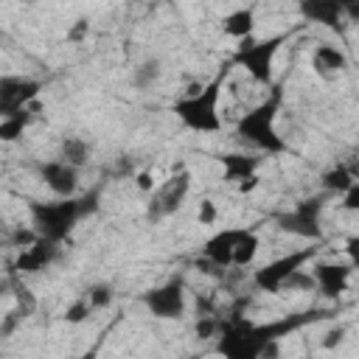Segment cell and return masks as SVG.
I'll return each instance as SVG.
<instances>
[{
  "label": "cell",
  "instance_id": "6da1fadb",
  "mask_svg": "<svg viewBox=\"0 0 359 359\" xmlns=\"http://www.w3.org/2000/svg\"><path fill=\"white\" fill-rule=\"evenodd\" d=\"M320 317H331V311H303V314H289V317L255 325V323L244 320L238 311H233L219 325V353L224 359H264L269 345H275L280 337H286Z\"/></svg>",
  "mask_w": 359,
  "mask_h": 359
},
{
  "label": "cell",
  "instance_id": "7a4b0ae2",
  "mask_svg": "<svg viewBox=\"0 0 359 359\" xmlns=\"http://www.w3.org/2000/svg\"><path fill=\"white\" fill-rule=\"evenodd\" d=\"M95 210H98V194H81V196L53 199V202H28L31 230L36 233V238H45L59 247L67 241L76 224Z\"/></svg>",
  "mask_w": 359,
  "mask_h": 359
},
{
  "label": "cell",
  "instance_id": "3957f363",
  "mask_svg": "<svg viewBox=\"0 0 359 359\" xmlns=\"http://www.w3.org/2000/svg\"><path fill=\"white\" fill-rule=\"evenodd\" d=\"M227 76H230V65L222 67L208 84H202L196 93L191 95H182L174 101L171 112L180 118V123L191 132H219L222 129V115H219V101H222V90L227 84Z\"/></svg>",
  "mask_w": 359,
  "mask_h": 359
},
{
  "label": "cell",
  "instance_id": "277c9868",
  "mask_svg": "<svg viewBox=\"0 0 359 359\" xmlns=\"http://www.w3.org/2000/svg\"><path fill=\"white\" fill-rule=\"evenodd\" d=\"M280 101H283L280 87H272V95L266 101H261L258 107H252L250 112H244L241 121L236 123V135L247 146H252L258 154H272L275 157V154H283L289 149L283 135L275 129Z\"/></svg>",
  "mask_w": 359,
  "mask_h": 359
},
{
  "label": "cell",
  "instance_id": "5b68a950",
  "mask_svg": "<svg viewBox=\"0 0 359 359\" xmlns=\"http://www.w3.org/2000/svg\"><path fill=\"white\" fill-rule=\"evenodd\" d=\"M286 39H289V34H275V36H266V39L247 36L238 45V53H236L233 65L244 67L247 76L255 84H272V65H275V56H278V50Z\"/></svg>",
  "mask_w": 359,
  "mask_h": 359
},
{
  "label": "cell",
  "instance_id": "8992f818",
  "mask_svg": "<svg viewBox=\"0 0 359 359\" xmlns=\"http://www.w3.org/2000/svg\"><path fill=\"white\" fill-rule=\"evenodd\" d=\"M325 199L328 194H317V196H306L300 199L292 210L280 213L275 222L283 233H292L297 238H306V241H323V224H320V216L325 210Z\"/></svg>",
  "mask_w": 359,
  "mask_h": 359
},
{
  "label": "cell",
  "instance_id": "52a82bcc",
  "mask_svg": "<svg viewBox=\"0 0 359 359\" xmlns=\"http://www.w3.org/2000/svg\"><path fill=\"white\" fill-rule=\"evenodd\" d=\"M314 255H317V247H314V244H311V247H303V250H292V252H286V255H280V258L264 264L261 269H255V272H252V286H255L258 292L278 294L280 286H283V280H286L289 275H294L297 269H303Z\"/></svg>",
  "mask_w": 359,
  "mask_h": 359
},
{
  "label": "cell",
  "instance_id": "ba28073f",
  "mask_svg": "<svg viewBox=\"0 0 359 359\" xmlns=\"http://www.w3.org/2000/svg\"><path fill=\"white\" fill-rule=\"evenodd\" d=\"M188 194H191V174L182 165H177V171L168 180L157 182L154 194L149 196V219H165L177 213L188 199Z\"/></svg>",
  "mask_w": 359,
  "mask_h": 359
},
{
  "label": "cell",
  "instance_id": "9c48e42d",
  "mask_svg": "<svg viewBox=\"0 0 359 359\" xmlns=\"http://www.w3.org/2000/svg\"><path fill=\"white\" fill-rule=\"evenodd\" d=\"M143 306L149 309V314H154L157 320H180L188 309V292H185V280L182 278H171L149 292H143Z\"/></svg>",
  "mask_w": 359,
  "mask_h": 359
},
{
  "label": "cell",
  "instance_id": "30bf717a",
  "mask_svg": "<svg viewBox=\"0 0 359 359\" xmlns=\"http://www.w3.org/2000/svg\"><path fill=\"white\" fill-rule=\"evenodd\" d=\"M42 84L28 76H0V118L31 109Z\"/></svg>",
  "mask_w": 359,
  "mask_h": 359
},
{
  "label": "cell",
  "instance_id": "8fae6325",
  "mask_svg": "<svg viewBox=\"0 0 359 359\" xmlns=\"http://www.w3.org/2000/svg\"><path fill=\"white\" fill-rule=\"evenodd\" d=\"M311 278H314V289L323 294V297H331L337 300L348 283H351V272H353V264H337V261H323V264H314L311 269Z\"/></svg>",
  "mask_w": 359,
  "mask_h": 359
},
{
  "label": "cell",
  "instance_id": "7c38bea8",
  "mask_svg": "<svg viewBox=\"0 0 359 359\" xmlns=\"http://www.w3.org/2000/svg\"><path fill=\"white\" fill-rule=\"evenodd\" d=\"M39 177H42V182H45L59 199L79 196V168L62 163L59 157L39 163Z\"/></svg>",
  "mask_w": 359,
  "mask_h": 359
},
{
  "label": "cell",
  "instance_id": "4fadbf2b",
  "mask_svg": "<svg viewBox=\"0 0 359 359\" xmlns=\"http://www.w3.org/2000/svg\"><path fill=\"white\" fill-rule=\"evenodd\" d=\"M241 230L244 227H224L216 236H210L205 241V247H202V258L210 266H216L219 272H227L230 264H233V250H236V241H238Z\"/></svg>",
  "mask_w": 359,
  "mask_h": 359
},
{
  "label": "cell",
  "instance_id": "5bb4252c",
  "mask_svg": "<svg viewBox=\"0 0 359 359\" xmlns=\"http://www.w3.org/2000/svg\"><path fill=\"white\" fill-rule=\"evenodd\" d=\"M56 258H59V244H50V241H45V238H36L31 247L20 250V255H17V261H14V269L31 275V272H39V269L50 266Z\"/></svg>",
  "mask_w": 359,
  "mask_h": 359
},
{
  "label": "cell",
  "instance_id": "9a60e30c",
  "mask_svg": "<svg viewBox=\"0 0 359 359\" xmlns=\"http://www.w3.org/2000/svg\"><path fill=\"white\" fill-rule=\"evenodd\" d=\"M311 67H314L317 76L334 79V76H339V73L348 67V53H345L339 45L323 42V45H317L314 53H311Z\"/></svg>",
  "mask_w": 359,
  "mask_h": 359
},
{
  "label": "cell",
  "instance_id": "2e32d148",
  "mask_svg": "<svg viewBox=\"0 0 359 359\" xmlns=\"http://www.w3.org/2000/svg\"><path fill=\"white\" fill-rule=\"evenodd\" d=\"M297 8L306 17V22H323L331 28H337L345 14V6H339L334 0H309V3H300Z\"/></svg>",
  "mask_w": 359,
  "mask_h": 359
},
{
  "label": "cell",
  "instance_id": "e0dca14e",
  "mask_svg": "<svg viewBox=\"0 0 359 359\" xmlns=\"http://www.w3.org/2000/svg\"><path fill=\"white\" fill-rule=\"evenodd\" d=\"M258 163H261V157H255V154H244V151L224 154V157H222L224 180H230V182H241V180H247V177H255Z\"/></svg>",
  "mask_w": 359,
  "mask_h": 359
},
{
  "label": "cell",
  "instance_id": "ac0fdd59",
  "mask_svg": "<svg viewBox=\"0 0 359 359\" xmlns=\"http://www.w3.org/2000/svg\"><path fill=\"white\" fill-rule=\"evenodd\" d=\"M222 28H224L227 36H233V39H238V42L247 39V36H252V31H255V8L247 6V8L230 11V14L224 17Z\"/></svg>",
  "mask_w": 359,
  "mask_h": 359
},
{
  "label": "cell",
  "instance_id": "d6986e66",
  "mask_svg": "<svg viewBox=\"0 0 359 359\" xmlns=\"http://www.w3.org/2000/svg\"><path fill=\"white\" fill-rule=\"evenodd\" d=\"M320 185H323V194H328V196H342L351 185H356V174H353V168H348V165H334V168H328V171H323L320 174Z\"/></svg>",
  "mask_w": 359,
  "mask_h": 359
},
{
  "label": "cell",
  "instance_id": "ffe728a7",
  "mask_svg": "<svg viewBox=\"0 0 359 359\" xmlns=\"http://www.w3.org/2000/svg\"><path fill=\"white\" fill-rule=\"evenodd\" d=\"M258 247H261V238H258V233L255 230H241V236H238V241H236V250H233V264H230V269H244V266H250L252 261H255V255H258Z\"/></svg>",
  "mask_w": 359,
  "mask_h": 359
},
{
  "label": "cell",
  "instance_id": "44dd1931",
  "mask_svg": "<svg viewBox=\"0 0 359 359\" xmlns=\"http://www.w3.org/2000/svg\"><path fill=\"white\" fill-rule=\"evenodd\" d=\"M59 160L73 165V168H81L87 160H90V143L84 137H76V135H67L59 146Z\"/></svg>",
  "mask_w": 359,
  "mask_h": 359
},
{
  "label": "cell",
  "instance_id": "7402d4cb",
  "mask_svg": "<svg viewBox=\"0 0 359 359\" xmlns=\"http://www.w3.org/2000/svg\"><path fill=\"white\" fill-rule=\"evenodd\" d=\"M31 118H34V112H28V109H22L17 115H8V118H0V140L3 143H14L25 132V126L31 123Z\"/></svg>",
  "mask_w": 359,
  "mask_h": 359
},
{
  "label": "cell",
  "instance_id": "603a6c76",
  "mask_svg": "<svg viewBox=\"0 0 359 359\" xmlns=\"http://www.w3.org/2000/svg\"><path fill=\"white\" fill-rule=\"evenodd\" d=\"M112 297H115V292H112L109 283H95V286H90L87 294H84L90 311H95V309H107V306L112 303Z\"/></svg>",
  "mask_w": 359,
  "mask_h": 359
},
{
  "label": "cell",
  "instance_id": "cb8c5ba5",
  "mask_svg": "<svg viewBox=\"0 0 359 359\" xmlns=\"http://www.w3.org/2000/svg\"><path fill=\"white\" fill-rule=\"evenodd\" d=\"M286 289H292V292H314V278H311V272H309L306 266L297 269L294 275H289V278L283 280L280 292H286Z\"/></svg>",
  "mask_w": 359,
  "mask_h": 359
},
{
  "label": "cell",
  "instance_id": "d4e9b609",
  "mask_svg": "<svg viewBox=\"0 0 359 359\" xmlns=\"http://www.w3.org/2000/svg\"><path fill=\"white\" fill-rule=\"evenodd\" d=\"M219 325H222V320H219V317L205 314V317H196L194 334H196L199 339H213V337H219Z\"/></svg>",
  "mask_w": 359,
  "mask_h": 359
},
{
  "label": "cell",
  "instance_id": "484cf974",
  "mask_svg": "<svg viewBox=\"0 0 359 359\" xmlns=\"http://www.w3.org/2000/svg\"><path fill=\"white\" fill-rule=\"evenodd\" d=\"M157 76H160V65H157L154 59H149V62H143L140 67H135L132 81H135L137 87H149V84H151Z\"/></svg>",
  "mask_w": 359,
  "mask_h": 359
},
{
  "label": "cell",
  "instance_id": "4316f807",
  "mask_svg": "<svg viewBox=\"0 0 359 359\" xmlns=\"http://www.w3.org/2000/svg\"><path fill=\"white\" fill-rule=\"evenodd\" d=\"M87 317H90V306H87V300H84V297H79L76 303H70V306H67V311H65V320H67V323H73V325L84 323Z\"/></svg>",
  "mask_w": 359,
  "mask_h": 359
},
{
  "label": "cell",
  "instance_id": "83f0119b",
  "mask_svg": "<svg viewBox=\"0 0 359 359\" xmlns=\"http://www.w3.org/2000/svg\"><path fill=\"white\" fill-rule=\"evenodd\" d=\"M22 320H25V317H22V314H20L17 309L6 311V314H3V320H0V337H3V339H6V337H11V334L17 331V325H20Z\"/></svg>",
  "mask_w": 359,
  "mask_h": 359
},
{
  "label": "cell",
  "instance_id": "f1b7e54d",
  "mask_svg": "<svg viewBox=\"0 0 359 359\" xmlns=\"http://www.w3.org/2000/svg\"><path fill=\"white\" fill-rule=\"evenodd\" d=\"M216 216H219V213H216L213 199H202V202H199V208H196V222L208 227V224H216Z\"/></svg>",
  "mask_w": 359,
  "mask_h": 359
},
{
  "label": "cell",
  "instance_id": "f546056e",
  "mask_svg": "<svg viewBox=\"0 0 359 359\" xmlns=\"http://www.w3.org/2000/svg\"><path fill=\"white\" fill-rule=\"evenodd\" d=\"M135 185H137V191H143L146 196H151L154 188H157V180L151 177V171H137L135 174Z\"/></svg>",
  "mask_w": 359,
  "mask_h": 359
},
{
  "label": "cell",
  "instance_id": "4dcf8cb0",
  "mask_svg": "<svg viewBox=\"0 0 359 359\" xmlns=\"http://www.w3.org/2000/svg\"><path fill=\"white\" fill-rule=\"evenodd\" d=\"M87 34H90V22H87V20H76V25L67 31V39L79 45V42H84Z\"/></svg>",
  "mask_w": 359,
  "mask_h": 359
},
{
  "label": "cell",
  "instance_id": "1f68e13d",
  "mask_svg": "<svg viewBox=\"0 0 359 359\" xmlns=\"http://www.w3.org/2000/svg\"><path fill=\"white\" fill-rule=\"evenodd\" d=\"M342 208H345V210H356V208H359V182L351 185V188L342 194Z\"/></svg>",
  "mask_w": 359,
  "mask_h": 359
},
{
  "label": "cell",
  "instance_id": "d6a6232c",
  "mask_svg": "<svg viewBox=\"0 0 359 359\" xmlns=\"http://www.w3.org/2000/svg\"><path fill=\"white\" fill-rule=\"evenodd\" d=\"M342 337H345V325L331 328V331L325 334V339H323V348H337V345L342 342Z\"/></svg>",
  "mask_w": 359,
  "mask_h": 359
},
{
  "label": "cell",
  "instance_id": "836d02e7",
  "mask_svg": "<svg viewBox=\"0 0 359 359\" xmlns=\"http://www.w3.org/2000/svg\"><path fill=\"white\" fill-rule=\"evenodd\" d=\"M258 182H261V180H258V174H255V177H247V180H241V182H236V185H238V194H250V191L258 188Z\"/></svg>",
  "mask_w": 359,
  "mask_h": 359
},
{
  "label": "cell",
  "instance_id": "e575fe53",
  "mask_svg": "<svg viewBox=\"0 0 359 359\" xmlns=\"http://www.w3.org/2000/svg\"><path fill=\"white\" fill-rule=\"evenodd\" d=\"M76 359H98V348H90V351H84V353L76 356Z\"/></svg>",
  "mask_w": 359,
  "mask_h": 359
},
{
  "label": "cell",
  "instance_id": "d590c367",
  "mask_svg": "<svg viewBox=\"0 0 359 359\" xmlns=\"http://www.w3.org/2000/svg\"><path fill=\"white\" fill-rule=\"evenodd\" d=\"M188 359H196V356H188Z\"/></svg>",
  "mask_w": 359,
  "mask_h": 359
}]
</instances>
